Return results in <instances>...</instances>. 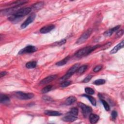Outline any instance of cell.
Here are the masks:
<instances>
[{
	"label": "cell",
	"instance_id": "13",
	"mask_svg": "<svg viewBox=\"0 0 124 124\" xmlns=\"http://www.w3.org/2000/svg\"><path fill=\"white\" fill-rule=\"evenodd\" d=\"M78 119L77 116H73L70 114H67V115L63 117L62 118V120L63 121L65 122H73L76 121L77 119Z\"/></svg>",
	"mask_w": 124,
	"mask_h": 124
},
{
	"label": "cell",
	"instance_id": "37",
	"mask_svg": "<svg viewBox=\"0 0 124 124\" xmlns=\"http://www.w3.org/2000/svg\"><path fill=\"white\" fill-rule=\"evenodd\" d=\"M43 99H44V100L47 101H50L51 99V98L50 97H48V96H44Z\"/></svg>",
	"mask_w": 124,
	"mask_h": 124
},
{
	"label": "cell",
	"instance_id": "31",
	"mask_svg": "<svg viewBox=\"0 0 124 124\" xmlns=\"http://www.w3.org/2000/svg\"><path fill=\"white\" fill-rule=\"evenodd\" d=\"M117 112L115 110H113L112 112H111V119L112 121H114L115 120V119H116L117 117Z\"/></svg>",
	"mask_w": 124,
	"mask_h": 124
},
{
	"label": "cell",
	"instance_id": "6",
	"mask_svg": "<svg viewBox=\"0 0 124 124\" xmlns=\"http://www.w3.org/2000/svg\"><path fill=\"white\" fill-rule=\"evenodd\" d=\"M37 48L36 46H27L25 47L24 48L21 49L18 52V54H23L25 53H33L37 50Z\"/></svg>",
	"mask_w": 124,
	"mask_h": 124
},
{
	"label": "cell",
	"instance_id": "1",
	"mask_svg": "<svg viewBox=\"0 0 124 124\" xmlns=\"http://www.w3.org/2000/svg\"><path fill=\"white\" fill-rule=\"evenodd\" d=\"M31 10V7H25L19 9L15 14L11 15L8 17V19L12 22H16L17 21H19L22 17L28 15Z\"/></svg>",
	"mask_w": 124,
	"mask_h": 124
},
{
	"label": "cell",
	"instance_id": "29",
	"mask_svg": "<svg viewBox=\"0 0 124 124\" xmlns=\"http://www.w3.org/2000/svg\"><path fill=\"white\" fill-rule=\"evenodd\" d=\"M85 92L86 94L89 95H92L94 93V91L90 87H86L85 88Z\"/></svg>",
	"mask_w": 124,
	"mask_h": 124
},
{
	"label": "cell",
	"instance_id": "3",
	"mask_svg": "<svg viewBox=\"0 0 124 124\" xmlns=\"http://www.w3.org/2000/svg\"><path fill=\"white\" fill-rule=\"evenodd\" d=\"M14 96L21 100H28L31 99L33 97L34 94L31 93H24L22 92H16L14 93Z\"/></svg>",
	"mask_w": 124,
	"mask_h": 124
},
{
	"label": "cell",
	"instance_id": "23",
	"mask_svg": "<svg viewBox=\"0 0 124 124\" xmlns=\"http://www.w3.org/2000/svg\"><path fill=\"white\" fill-rule=\"evenodd\" d=\"M28 1L26 0H17V1H16L13 2V3H12L11 4H10V5L13 6V7H16V6H19L21 5L24 4L25 3L27 2Z\"/></svg>",
	"mask_w": 124,
	"mask_h": 124
},
{
	"label": "cell",
	"instance_id": "25",
	"mask_svg": "<svg viewBox=\"0 0 124 124\" xmlns=\"http://www.w3.org/2000/svg\"><path fill=\"white\" fill-rule=\"evenodd\" d=\"M78 110L77 108H73L71 109L70 111L67 113V114H70L73 116H77L78 115Z\"/></svg>",
	"mask_w": 124,
	"mask_h": 124
},
{
	"label": "cell",
	"instance_id": "38",
	"mask_svg": "<svg viewBox=\"0 0 124 124\" xmlns=\"http://www.w3.org/2000/svg\"><path fill=\"white\" fill-rule=\"evenodd\" d=\"M7 74V72L5 71H2L0 73V78H2V77L5 76Z\"/></svg>",
	"mask_w": 124,
	"mask_h": 124
},
{
	"label": "cell",
	"instance_id": "19",
	"mask_svg": "<svg viewBox=\"0 0 124 124\" xmlns=\"http://www.w3.org/2000/svg\"><path fill=\"white\" fill-rule=\"evenodd\" d=\"M82 96H83L87 98L90 101L91 103L93 106H96V101L94 97H93L92 96H91L90 95H89V94H82Z\"/></svg>",
	"mask_w": 124,
	"mask_h": 124
},
{
	"label": "cell",
	"instance_id": "16",
	"mask_svg": "<svg viewBox=\"0 0 124 124\" xmlns=\"http://www.w3.org/2000/svg\"><path fill=\"white\" fill-rule=\"evenodd\" d=\"M89 119H90V123L91 124H93L96 123L98 122L99 119V117L98 116V115L96 114L91 113L89 116Z\"/></svg>",
	"mask_w": 124,
	"mask_h": 124
},
{
	"label": "cell",
	"instance_id": "10",
	"mask_svg": "<svg viewBox=\"0 0 124 124\" xmlns=\"http://www.w3.org/2000/svg\"><path fill=\"white\" fill-rule=\"evenodd\" d=\"M54 28H55V25L52 24L48 25L42 27L40 30V32L41 33H46L51 31Z\"/></svg>",
	"mask_w": 124,
	"mask_h": 124
},
{
	"label": "cell",
	"instance_id": "34",
	"mask_svg": "<svg viewBox=\"0 0 124 124\" xmlns=\"http://www.w3.org/2000/svg\"><path fill=\"white\" fill-rule=\"evenodd\" d=\"M102 68V66L101 65H98L97 66H96L93 69V71L94 72H97L101 70Z\"/></svg>",
	"mask_w": 124,
	"mask_h": 124
},
{
	"label": "cell",
	"instance_id": "15",
	"mask_svg": "<svg viewBox=\"0 0 124 124\" xmlns=\"http://www.w3.org/2000/svg\"><path fill=\"white\" fill-rule=\"evenodd\" d=\"M80 67V64L78 63H76L75 64H74L69 70L67 72V73L71 74L72 75H73L75 72H77V71L78 70V68Z\"/></svg>",
	"mask_w": 124,
	"mask_h": 124
},
{
	"label": "cell",
	"instance_id": "4",
	"mask_svg": "<svg viewBox=\"0 0 124 124\" xmlns=\"http://www.w3.org/2000/svg\"><path fill=\"white\" fill-rule=\"evenodd\" d=\"M78 107L81 108L83 115L84 117H88L92 113V109L90 107L87 106L85 104L81 102H78Z\"/></svg>",
	"mask_w": 124,
	"mask_h": 124
},
{
	"label": "cell",
	"instance_id": "2",
	"mask_svg": "<svg viewBox=\"0 0 124 124\" xmlns=\"http://www.w3.org/2000/svg\"><path fill=\"white\" fill-rule=\"evenodd\" d=\"M101 46L99 45H97L94 46H86L85 47L82 48L78 51H77L75 54V56L77 58H82L84 56H86L89 54H90L92 52H93L95 49L100 47Z\"/></svg>",
	"mask_w": 124,
	"mask_h": 124
},
{
	"label": "cell",
	"instance_id": "11",
	"mask_svg": "<svg viewBox=\"0 0 124 124\" xmlns=\"http://www.w3.org/2000/svg\"><path fill=\"white\" fill-rule=\"evenodd\" d=\"M124 40H122L120 43H119L117 45L115 46L110 51V53L111 54L116 53L119 49L123 48L124 47Z\"/></svg>",
	"mask_w": 124,
	"mask_h": 124
},
{
	"label": "cell",
	"instance_id": "36",
	"mask_svg": "<svg viewBox=\"0 0 124 124\" xmlns=\"http://www.w3.org/2000/svg\"><path fill=\"white\" fill-rule=\"evenodd\" d=\"M66 42V40L64 39H62V40H60V41H59L58 43H57V45H59V46H61V45H62L64 44H65Z\"/></svg>",
	"mask_w": 124,
	"mask_h": 124
},
{
	"label": "cell",
	"instance_id": "17",
	"mask_svg": "<svg viewBox=\"0 0 124 124\" xmlns=\"http://www.w3.org/2000/svg\"><path fill=\"white\" fill-rule=\"evenodd\" d=\"M77 100V98L75 96H70L66 98L65 101V104L66 105L69 106L72 104L73 103L76 102Z\"/></svg>",
	"mask_w": 124,
	"mask_h": 124
},
{
	"label": "cell",
	"instance_id": "5",
	"mask_svg": "<svg viewBox=\"0 0 124 124\" xmlns=\"http://www.w3.org/2000/svg\"><path fill=\"white\" fill-rule=\"evenodd\" d=\"M93 30L92 29H89L86 31H85L78 39L77 41V44L78 45L81 44L85 42L88 38L90 36L91 34H92Z\"/></svg>",
	"mask_w": 124,
	"mask_h": 124
},
{
	"label": "cell",
	"instance_id": "28",
	"mask_svg": "<svg viewBox=\"0 0 124 124\" xmlns=\"http://www.w3.org/2000/svg\"><path fill=\"white\" fill-rule=\"evenodd\" d=\"M101 99V102H102V104H103V105L105 110H107V111L109 110L110 107H109V106L108 104L105 100H103L102 99Z\"/></svg>",
	"mask_w": 124,
	"mask_h": 124
},
{
	"label": "cell",
	"instance_id": "30",
	"mask_svg": "<svg viewBox=\"0 0 124 124\" xmlns=\"http://www.w3.org/2000/svg\"><path fill=\"white\" fill-rule=\"evenodd\" d=\"M71 84V81L65 80V81H63V82H62L61 84V86L62 87H66L69 86V85H70Z\"/></svg>",
	"mask_w": 124,
	"mask_h": 124
},
{
	"label": "cell",
	"instance_id": "21",
	"mask_svg": "<svg viewBox=\"0 0 124 124\" xmlns=\"http://www.w3.org/2000/svg\"><path fill=\"white\" fill-rule=\"evenodd\" d=\"M44 2H42V1H40V2H37L35 4H34L31 7V9H33L34 10H39L41 8H43V7L44 6Z\"/></svg>",
	"mask_w": 124,
	"mask_h": 124
},
{
	"label": "cell",
	"instance_id": "7",
	"mask_svg": "<svg viewBox=\"0 0 124 124\" xmlns=\"http://www.w3.org/2000/svg\"><path fill=\"white\" fill-rule=\"evenodd\" d=\"M36 17V15L35 14L33 13V14H31L27 19L26 20L21 24L20 27L21 29H24L25 28H26L29 24H30L31 23H32L35 18Z\"/></svg>",
	"mask_w": 124,
	"mask_h": 124
},
{
	"label": "cell",
	"instance_id": "35",
	"mask_svg": "<svg viewBox=\"0 0 124 124\" xmlns=\"http://www.w3.org/2000/svg\"><path fill=\"white\" fill-rule=\"evenodd\" d=\"M92 77H93V76H92V75H89V76H88L87 77H86L83 79V82L84 83H87V82H89V81L92 79Z\"/></svg>",
	"mask_w": 124,
	"mask_h": 124
},
{
	"label": "cell",
	"instance_id": "32",
	"mask_svg": "<svg viewBox=\"0 0 124 124\" xmlns=\"http://www.w3.org/2000/svg\"><path fill=\"white\" fill-rule=\"evenodd\" d=\"M111 42H108L106 44H105L104 45H103V46H101V49L102 50L106 49L108 48L111 46Z\"/></svg>",
	"mask_w": 124,
	"mask_h": 124
},
{
	"label": "cell",
	"instance_id": "8",
	"mask_svg": "<svg viewBox=\"0 0 124 124\" xmlns=\"http://www.w3.org/2000/svg\"><path fill=\"white\" fill-rule=\"evenodd\" d=\"M18 9V6L13 7L11 8H9L8 9H6L3 10V11H1V14L3 15H13L15 14Z\"/></svg>",
	"mask_w": 124,
	"mask_h": 124
},
{
	"label": "cell",
	"instance_id": "22",
	"mask_svg": "<svg viewBox=\"0 0 124 124\" xmlns=\"http://www.w3.org/2000/svg\"><path fill=\"white\" fill-rule=\"evenodd\" d=\"M37 62L36 61H31L27 62L26 64V67L28 69H31L34 68L36 66Z\"/></svg>",
	"mask_w": 124,
	"mask_h": 124
},
{
	"label": "cell",
	"instance_id": "12",
	"mask_svg": "<svg viewBox=\"0 0 124 124\" xmlns=\"http://www.w3.org/2000/svg\"><path fill=\"white\" fill-rule=\"evenodd\" d=\"M120 27V25H118V26H116L107 31H105L104 33V36H105L106 37H108V36H111L112 35V34H113L115 31H117L119 29Z\"/></svg>",
	"mask_w": 124,
	"mask_h": 124
},
{
	"label": "cell",
	"instance_id": "18",
	"mask_svg": "<svg viewBox=\"0 0 124 124\" xmlns=\"http://www.w3.org/2000/svg\"><path fill=\"white\" fill-rule=\"evenodd\" d=\"M44 113L48 116H60L62 115V113L59 111H54V110H47L44 111Z\"/></svg>",
	"mask_w": 124,
	"mask_h": 124
},
{
	"label": "cell",
	"instance_id": "33",
	"mask_svg": "<svg viewBox=\"0 0 124 124\" xmlns=\"http://www.w3.org/2000/svg\"><path fill=\"white\" fill-rule=\"evenodd\" d=\"M124 34V30H121L119 31H118L116 34V37L117 38H119L120 37H121V36H123Z\"/></svg>",
	"mask_w": 124,
	"mask_h": 124
},
{
	"label": "cell",
	"instance_id": "27",
	"mask_svg": "<svg viewBox=\"0 0 124 124\" xmlns=\"http://www.w3.org/2000/svg\"><path fill=\"white\" fill-rule=\"evenodd\" d=\"M105 82H106V81L104 79H98L97 80H95L93 82V83L96 85H100L104 84V83H105Z\"/></svg>",
	"mask_w": 124,
	"mask_h": 124
},
{
	"label": "cell",
	"instance_id": "14",
	"mask_svg": "<svg viewBox=\"0 0 124 124\" xmlns=\"http://www.w3.org/2000/svg\"><path fill=\"white\" fill-rule=\"evenodd\" d=\"M10 100L9 97L5 95V94H1L0 96V102L1 103L3 104H8L10 103Z\"/></svg>",
	"mask_w": 124,
	"mask_h": 124
},
{
	"label": "cell",
	"instance_id": "26",
	"mask_svg": "<svg viewBox=\"0 0 124 124\" xmlns=\"http://www.w3.org/2000/svg\"><path fill=\"white\" fill-rule=\"evenodd\" d=\"M52 87H53V86L52 85H47V86L45 87L43 89H42V90H41V92H42V93H47L52 90Z\"/></svg>",
	"mask_w": 124,
	"mask_h": 124
},
{
	"label": "cell",
	"instance_id": "20",
	"mask_svg": "<svg viewBox=\"0 0 124 124\" xmlns=\"http://www.w3.org/2000/svg\"><path fill=\"white\" fill-rule=\"evenodd\" d=\"M70 58V57L69 56H68L64 58L62 60L57 62L56 63V65H57V66H63V65H64V64H65L67 62L69 61Z\"/></svg>",
	"mask_w": 124,
	"mask_h": 124
},
{
	"label": "cell",
	"instance_id": "24",
	"mask_svg": "<svg viewBox=\"0 0 124 124\" xmlns=\"http://www.w3.org/2000/svg\"><path fill=\"white\" fill-rule=\"evenodd\" d=\"M87 65H83L81 66H80L78 69V70L77 71V73L79 75H81L82 74H83L87 69Z\"/></svg>",
	"mask_w": 124,
	"mask_h": 124
},
{
	"label": "cell",
	"instance_id": "9",
	"mask_svg": "<svg viewBox=\"0 0 124 124\" xmlns=\"http://www.w3.org/2000/svg\"><path fill=\"white\" fill-rule=\"evenodd\" d=\"M57 77V76L56 75H50L49 76H47V77H46L45 78L42 79L40 81V83L41 84H46L47 83H48L55 79Z\"/></svg>",
	"mask_w": 124,
	"mask_h": 124
}]
</instances>
